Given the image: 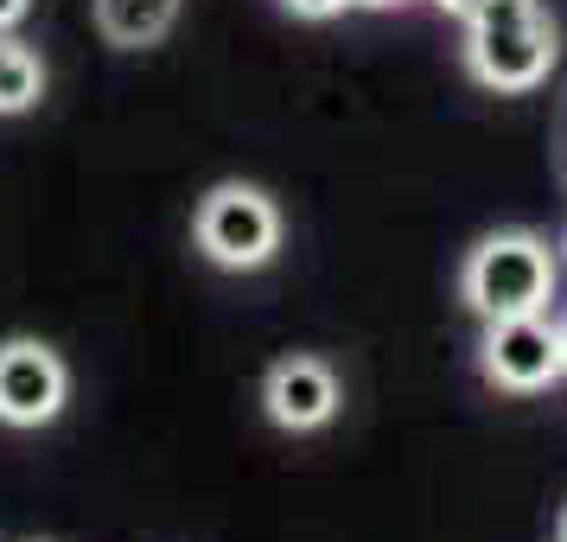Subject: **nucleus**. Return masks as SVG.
Instances as JSON below:
<instances>
[{"instance_id":"nucleus-6","label":"nucleus","mask_w":567,"mask_h":542,"mask_svg":"<svg viewBox=\"0 0 567 542\" xmlns=\"http://www.w3.org/2000/svg\"><path fill=\"white\" fill-rule=\"evenodd\" d=\"M261 402L268 415L293 428V434H307V428H326L338 409V377L326 370L319 358H281L268 370V389H261Z\"/></svg>"},{"instance_id":"nucleus-4","label":"nucleus","mask_w":567,"mask_h":542,"mask_svg":"<svg viewBox=\"0 0 567 542\" xmlns=\"http://www.w3.org/2000/svg\"><path fill=\"white\" fill-rule=\"evenodd\" d=\"M561 370H567L561 326H548L542 313L491 319V333H485V377L497 389H548Z\"/></svg>"},{"instance_id":"nucleus-2","label":"nucleus","mask_w":567,"mask_h":542,"mask_svg":"<svg viewBox=\"0 0 567 542\" xmlns=\"http://www.w3.org/2000/svg\"><path fill=\"white\" fill-rule=\"evenodd\" d=\"M465 300L485 313V319L542 313L555 300V256H548V243L529 231L485 236L472 249V262H465Z\"/></svg>"},{"instance_id":"nucleus-9","label":"nucleus","mask_w":567,"mask_h":542,"mask_svg":"<svg viewBox=\"0 0 567 542\" xmlns=\"http://www.w3.org/2000/svg\"><path fill=\"white\" fill-rule=\"evenodd\" d=\"M300 20H332V13H344V7H358V0H287Z\"/></svg>"},{"instance_id":"nucleus-12","label":"nucleus","mask_w":567,"mask_h":542,"mask_svg":"<svg viewBox=\"0 0 567 542\" xmlns=\"http://www.w3.org/2000/svg\"><path fill=\"white\" fill-rule=\"evenodd\" d=\"M358 7H402V0H358Z\"/></svg>"},{"instance_id":"nucleus-13","label":"nucleus","mask_w":567,"mask_h":542,"mask_svg":"<svg viewBox=\"0 0 567 542\" xmlns=\"http://www.w3.org/2000/svg\"><path fill=\"white\" fill-rule=\"evenodd\" d=\"M561 358H567V326H561Z\"/></svg>"},{"instance_id":"nucleus-3","label":"nucleus","mask_w":567,"mask_h":542,"mask_svg":"<svg viewBox=\"0 0 567 542\" xmlns=\"http://www.w3.org/2000/svg\"><path fill=\"white\" fill-rule=\"evenodd\" d=\"M198 249L217 268H261L281 249V211L256 185H217L198 205Z\"/></svg>"},{"instance_id":"nucleus-10","label":"nucleus","mask_w":567,"mask_h":542,"mask_svg":"<svg viewBox=\"0 0 567 542\" xmlns=\"http://www.w3.org/2000/svg\"><path fill=\"white\" fill-rule=\"evenodd\" d=\"M27 7H32V0H0V32L13 27V20H27Z\"/></svg>"},{"instance_id":"nucleus-11","label":"nucleus","mask_w":567,"mask_h":542,"mask_svg":"<svg viewBox=\"0 0 567 542\" xmlns=\"http://www.w3.org/2000/svg\"><path fill=\"white\" fill-rule=\"evenodd\" d=\"M434 7H446V13H472V0H434Z\"/></svg>"},{"instance_id":"nucleus-7","label":"nucleus","mask_w":567,"mask_h":542,"mask_svg":"<svg viewBox=\"0 0 567 542\" xmlns=\"http://www.w3.org/2000/svg\"><path fill=\"white\" fill-rule=\"evenodd\" d=\"M179 20V0H96V27L109 45H159Z\"/></svg>"},{"instance_id":"nucleus-5","label":"nucleus","mask_w":567,"mask_h":542,"mask_svg":"<svg viewBox=\"0 0 567 542\" xmlns=\"http://www.w3.org/2000/svg\"><path fill=\"white\" fill-rule=\"evenodd\" d=\"M64 409V364L39 338L0 345V421L7 428H45Z\"/></svg>"},{"instance_id":"nucleus-1","label":"nucleus","mask_w":567,"mask_h":542,"mask_svg":"<svg viewBox=\"0 0 567 542\" xmlns=\"http://www.w3.org/2000/svg\"><path fill=\"white\" fill-rule=\"evenodd\" d=\"M472 39H465V58H472V78L485 90H536L555 64V27L542 20L536 0H472Z\"/></svg>"},{"instance_id":"nucleus-14","label":"nucleus","mask_w":567,"mask_h":542,"mask_svg":"<svg viewBox=\"0 0 567 542\" xmlns=\"http://www.w3.org/2000/svg\"><path fill=\"white\" fill-rule=\"evenodd\" d=\"M561 542H567V517H561Z\"/></svg>"},{"instance_id":"nucleus-8","label":"nucleus","mask_w":567,"mask_h":542,"mask_svg":"<svg viewBox=\"0 0 567 542\" xmlns=\"http://www.w3.org/2000/svg\"><path fill=\"white\" fill-rule=\"evenodd\" d=\"M39 90H45L39 58H32L27 45H13V39H0V115L32 109V103H39Z\"/></svg>"}]
</instances>
